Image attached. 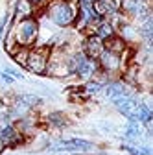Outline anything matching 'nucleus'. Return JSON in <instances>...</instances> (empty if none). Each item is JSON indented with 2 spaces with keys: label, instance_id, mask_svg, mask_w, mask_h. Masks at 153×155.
Returning a JSON list of instances; mask_svg holds the SVG:
<instances>
[{
  "label": "nucleus",
  "instance_id": "f257e3e1",
  "mask_svg": "<svg viewBox=\"0 0 153 155\" xmlns=\"http://www.w3.org/2000/svg\"><path fill=\"white\" fill-rule=\"evenodd\" d=\"M46 15L55 26L67 28L78 18V6L70 0H52L46 8Z\"/></svg>",
  "mask_w": 153,
  "mask_h": 155
},
{
  "label": "nucleus",
  "instance_id": "f03ea898",
  "mask_svg": "<svg viewBox=\"0 0 153 155\" xmlns=\"http://www.w3.org/2000/svg\"><path fill=\"white\" fill-rule=\"evenodd\" d=\"M11 35H13V39L17 41L18 46L30 48V46L37 41V35H39V22H37L33 17L22 18V21H18V22L13 26Z\"/></svg>",
  "mask_w": 153,
  "mask_h": 155
},
{
  "label": "nucleus",
  "instance_id": "7ed1b4c3",
  "mask_svg": "<svg viewBox=\"0 0 153 155\" xmlns=\"http://www.w3.org/2000/svg\"><path fill=\"white\" fill-rule=\"evenodd\" d=\"M68 68H70V74L74 72L81 78H90L98 70V61L87 57L83 52H74L68 55Z\"/></svg>",
  "mask_w": 153,
  "mask_h": 155
},
{
  "label": "nucleus",
  "instance_id": "20e7f679",
  "mask_svg": "<svg viewBox=\"0 0 153 155\" xmlns=\"http://www.w3.org/2000/svg\"><path fill=\"white\" fill-rule=\"evenodd\" d=\"M50 59V48L48 46H39L28 52V59H26V68L31 70L33 74H44Z\"/></svg>",
  "mask_w": 153,
  "mask_h": 155
},
{
  "label": "nucleus",
  "instance_id": "39448f33",
  "mask_svg": "<svg viewBox=\"0 0 153 155\" xmlns=\"http://www.w3.org/2000/svg\"><path fill=\"white\" fill-rule=\"evenodd\" d=\"M122 4H124L122 0H92V9L100 18H107L116 15Z\"/></svg>",
  "mask_w": 153,
  "mask_h": 155
},
{
  "label": "nucleus",
  "instance_id": "423d86ee",
  "mask_svg": "<svg viewBox=\"0 0 153 155\" xmlns=\"http://www.w3.org/2000/svg\"><path fill=\"white\" fill-rule=\"evenodd\" d=\"M98 65L105 70V72H116L122 67V55L112 54L109 50H103L98 57Z\"/></svg>",
  "mask_w": 153,
  "mask_h": 155
},
{
  "label": "nucleus",
  "instance_id": "0eeeda50",
  "mask_svg": "<svg viewBox=\"0 0 153 155\" xmlns=\"http://www.w3.org/2000/svg\"><path fill=\"white\" fill-rule=\"evenodd\" d=\"M52 150L55 151H89L92 150V144L81 139H68V140H61L59 144H55Z\"/></svg>",
  "mask_w": 153,
  "mask_h": 155
},
{
  "label": "nucleus",
  "instance_id": "6e6552de",
  "mask_svg": "<svg viewBox=\"0 0 153 155\" xmlns=\"http://www.w3.org/2000/svg\"><path fill=\"white\" fill-rule=\"evenodd\" d=\"M103 50H105V45H103V41H102L100 37L90 35V37L85 39L83 54H85L87 57H90V59H96V61H98V57H100V54H102Z\"/></svg>",
  "mask_w": 153,
  "mask_h": 155
},
{
  "label": "nucleus",
  "instance_id": "1a4fd4ad",
  "mask_svg": "<svg viewBox=\"0 0 153 155\" xmlns=\"http://www.w3.org/2000/svg\"><path fill=\"white\" fill-rule=\"evenodd\" d=\"M0 137H2L6 146H9V144H15V142L21 140V133H18L17 127H13L9 124H2L0 126Z\"/></svg>",
  "mask_w": 153,
  "mask_h": 155
},
{
  "label": "nucleus",
  "instance_id": "9d476101",
  "mask_svg": "<svg viewBox=\"0 0 153 155\" xmlns=\"http://www.w3.org/2000/svg\"><path fill=\"white\" fill-rule=\"evenodd\" d=\"M103 45H105V50H109L112 54H118V55H122L125 50V41L122 37H116V35L109 37L107 41H103Z\"/></svg>",
  "mask_w": 153,
  "mask_h": 155
},
{
  "label": "nucleus",
  "instance_id": "9b49d317",
  "mask_svg": "<svg viewBox=\"0 0 153 155\" xmlns=\"http://www.w3.org/2000/svg\"><path fill=\"white\" fill-rule=\"evenodd\" d=\"M94 35L100 37L102 41H107L109 37L114 35V26H112L109 21H103V18H102V21L98 22V26L94 28Z\"/></svg>",
  "mask_w": 153,
  "mask_h": 155
},
{
  "label": "nucleus",
  "instance_id": "f8f14e48",
  "mask_svg": "<svg viewBox=\"0 0 153 155\" xmlns=\"http://www.w3.org/2000/svg\"><path fill=\"white\" fill-rule=\"evenodd\" d=\"M35 11V6L30 2V0H18L17 2V17L18 21H22V18H30Z\"/></svg>",
  "mask_w": 153,
  "mask_h": 155
},
{
  "label": "nucleus",
  "instance_id": "ddd939ff",
  "mask_svg": "<svg viewBox=\"0 0 153 155\" xmlns=\"http://www.w3.org/2000/svg\"><path fill=\"white\" fill-rule=\"evenodd\" d=\"M105 94L109 96L111 100H116V98H122V96H127V91L120 83H111V85L105 87Z\"/></svg>",
  "mask_w": 153,
  "mask_h": 155
},
{
  "label": "nucleus",
  "instance_id": "4468645a",
  "mask_svg": "<svg viewBox=\"0 0 153 155\" xmlns=\"http://www.w3.org/2000/svg\"><path fill=\"white\" fill-rule=\"evenodd\" d=\"M138 124L140 122H133L131 120V124H129V127L125 131V137L127 139H138L140 137V127H138Z\"/></svg>",
  "mask_w": 153,
  "mask_h": 155
},
{
  "label": "nucleus",
  "instance_id": "2eb2a0df",
  "mask_svg": "<svg viewBox=\"0 0 153 155\" xmlns=\"http://www.w3.org/2000/svg\"><path fill=\"white\" fill-rule=\"evenodd\" d=\"M48 120H50L54 126H57V127H61V126L67 124L65 114H61V113H54V114H50V116H48Z\"/></svg>",
  "mask_w": 153,
  "mask_h": 155
},
{
  "label": "nucleus",
  "instance_id": "dca6fc26",
  "mask_svg": "<svg viewBox=\"0 0 153 155\" xmlns=\"http://www.w3.org/2000/svg\"><path fill=\"white\" fill-rule=\"evenodd\" d=\"M125 150H127L131 155H151L149 148H146V146H138V148H131V146H127Z\"/></svg>",
  "mask_w": 153,
  "mask_h": 155
},
{
  "label": "nucleus",
  "instance_id": "f3484780",
  "mask_svg": "<svg viewBox=\"0 0 153 155\" xmlns=\"http://www.w3.org/2000/svg\"><path fill=\"white\" fill-rule=\"evenodd\" d=\"M9 114H11V111H9V107L0 100V122H6L8 118H9Z\"/></svg>",
  "mask_w": 153,
  "mask_h": 155
},
{
  "label": "nucleus",
  "instance_id": "a211bd4d",
  "mask_svg": "<svg viewBox=\"0 0 153 155\" xmlns=\"http://www.w3.org/2000/svg\"><path fill=\"white\" fill-rule=\"evenodd\" d=\"M98 91H102V83H89L87 85V92H98Z\"/></svg>",
  "mask_w": 153,
  "mask_h": 155
},
{
  "label": "nucleus",
  "instance_id": "6ab92c4d",
  "mask_svg": "<svg viewBox=\"0 0 153 155\" xmlns=\"http://www.w3.org/2000/svg\"><path fill=\"white\" fill-rule=\"evenodd\" d=\"M30 2L33 4V6H41V4H44L46 0H30Z\"/></svg>",
  "mask_w": 153,
  "mask_h": 155
},
{
  "label": "nucleus",
  "instance_id": "aec40b11",
  "mask_svg": "<svg viewBox=\"0 0 153 155\" xmlns=\"http://www.w3.org/2000/svg\"><path fill=\"white\" fill-rule=\"evenodd\" d=\"M6 148V144H4V140H2V137H0V151H2Z\"/></svg>",
  "mask_w": 153,
  "mask_h": 155
}]
</instances>
